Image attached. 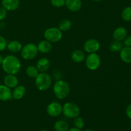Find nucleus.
Segmentation results:
<instances>
[{"mask_svg": "<svg viewBox=\"0 0 131 131\" xmlns=\"http://www.w3.org/2000/svg\"><path fill=\"white\" fill-rule=\"evenodd\" d=\"M62 113L67 117L75 118L79 116L80 108L74 102H67L62 106Z\"/></svg>", "mask_w": 131, "mask_h": 131, "instance_id": "20e7f679", "label": "nucleus"}, {"mask_svg": "<svg viewBox=\"0 0 131 131\" xmlns=\"http://www.w3.org/2000/svg\"><path fill=\"white\" fill-rule=\"evenodd\" d=\"M4 83L8 88H15L18 85V79L15 75L7 74L4 78Z\"/></svg>", "mask_w": 131, "mask_h": 131, "instance_id": "4468645a", "label": "nucleus"}, {"mask_svg": "<svg viewBox=\"0 0 131 131\" xmlns=\"http://www.w3.org/2000/svg\"><path fill=\"white\" fill-rule=\"evenodd\" d=\"M0 30H1V25H0Z\"/></svg>", "mask_w": 131, "mask_h": 131, "instance_id": "4c0bfd02", "label": "nucleus"}, {"mask_svg": "<svg viewBox=\"0 0 131 131\" xmlns=\"http://www.w3.org/2000/svg\"><path fill=\"white\" fill-rule=\"evenodd\" d=\"M52 79L51 76L46 72H40L35 78V84L40 91H46L51 86Z\"/></svg>", "mask_w": 131, "mask_h": 131, "instance_id": "7ed1b4c3", "label": "nucleus"}, {"mask_svg": "<svg viewBox=\"0 0 131 131\" xmlns=\"http://www.w3.org/2000/svg\"><path fill=\"white\" fill-rule=\"evenodd\" d=\"M1 66L4 72L7 74L15 75L20 71L21 64L20 61L16 56L8 55L3 59Z\"/></svg>", "mask_w": 131, "mask_h": 131, "instance_id": "f257e3e1", "label": "nucleus"}, {"mask_svg": "<svg viewBox=\"0 0 131 131\" xmlns=\"http://www.w3.org/2000/svg\"><path fill=\"white\" fill-rule=\"evenodd\" d=\"M53 92L56 98L60 100L65 99L70 93V86L65 81H58L54 84Z\"/></svg>", "mask_w": 131, "mask_h": 131, "instance_id": "f03ea898", "label": "nucleus"}, {"mask_svg": "<svg viewBox=\"0 0 131 131\" xmlns=\"http://www.w3.org/2000/svg\"><path fill=\"white\" fill-rule=\"evenodd\" d=\"M2 6L8 11H14L19 8L20 0H2Z\"/></svg>", "mask_w": 131, "mask_h": 131, "instance_id": "9b49d317", "label": "nucleus"}, {"mask_svg": "<svg viewBox=\"0 0 131 131\" xmlns=\"http://www.w3.org/2000/svg\"><path fill=\"white\" fill-rule=\"evenodd\" d=\"M8 49L12 52H17L21 51L22 44L20 42L17 40L10 41L8 43H7Z\"/></svg>", "mask_w": 131, "mask_h": 131, "instance_id": "aec40b11", "label": "nucleus"}, {"mask_svg": "<svg viewBox=\"0 0 131 131\" xmlns=\"http://www.w3.org/2000/svg\"><path fill=\"white\" fill-rule=\"evenodd\" d=\"M74 124L75 125V127L79 129H82L84 126V120H83V118L78 116L74 119Z\"/></svg>", "mask_w": 131, "mask_h": 131, "instance_id": "a878e982", "label": "nucleus"}, {"mask_svg": "<svg viewBox=\"0 0 131 131\" xmlns=\"http://www.w3.org/2000/svg\"><path fill=\"white\" fill-rule=\"evenodd\" d=\"M92 1H102V0H92Z\"/></svg>", "mask_w": 131, "mask_h": 131, "instance_id": "f704fd0d", "label": "nucleus"}, {"mask_svg": "<svg viewBox=\"0 0 131 131\" xmlns=\"http://www.w3.org/2000/svg\"><path fill=\"white\" fill-rule=\"evenodd\" d=\"M3 59H4L3 57V56L0 54V66H1V65H2L3 61Z\"/></svg>", "mask_w": 131, "mask_h": 131, "instance_id": "473e14b6", "label": "nucleus"}, {"mask_svg": "<svg viewBox=\"0 0 131 131\" xmlns=\"http://www.w3.org/2000/svg\"><path fill=\"white\" fill-rule=\"evenodd\" d=\"M72 27V23L69 19H63L59 24V29L61 31H69Z\"/></svg>", "mask_w": 131, "mask_h": 131, "instance_id": "4be33fe9", "label": "nucleus"}, {"mask_svg": "<svg viewBox=\"0 0 131 131\" xmlns=\"http://www.w3.org/2000/svg\"><path fill=\"white\" fill-rule=\"evenodd\" d=\"M47 113L51 117H56L62 113V106L57 102L50 103L47 107Z\"/></svg>", "mask_w": 131, "mask_h": 131, "instance_id": "6e6552de", "label": "nucleus"}, {"mask_svg": "<svg viewBox=\"0 0 131 131\" xmlns=\"http://www.w3.org/2000/svg\"><path fill=\"white\" fill-rule=\"evenodd\" d=\"M39 131H49L47 130H39Z\"/></svg>", "mask_w": 131, "mask_h": 131, "instance_id": "e433bc0d", "label": "nucleus"}, {"mask_svg": "<svg viewBox=\"0 0 131 131\" xmlns=\"http://www.w3.org/2000/svg\"><path fill=\"white\" fill-rule=\"evenodd\" d=\"M27 75L31 78H35L37 76L38 74H39V71L38 70L37 67L34 66H29L26 69V70Z\"/></svg>", "mask_w": 131, "mask_h": 131, "instance_id": "b1692460", "label": "nucleus"}, {"mask_svg": "<svg viewBox=\"0 0 131 131\" xmlns=\"http://www.w3.org/2000/svg\"><path fill=\"white\" fill-rule=\"evenodd\" d=\"M84 131H93V130H92V129H86Z\"/></svg>", "mask_w": 131, "mask_h": 131, "instance_id": "72a5a7b5", "label": "nucleus"}, {"mask_svg": "<svg viewBox=\"0 0 131 131\" xmlns=\"http://www.w3.org/2000/svg\"><path fill=\"white\" fill-rule=\"evenodd\" d=\"M51 4L55 7H62L65 4V0H51Z\"/></svg>", "mask_w": 131, "mask_h": 131, "instance_id": "bb28decb", "label": "nucleus"}, {"mask_svg": "<svg viewBox=\"0 0 131 131\" xmlns=\"http://www.w3.org/2000/svg\"><path fill=\"white\" fill-rule=\"evenodd\" d=\"M21 56L26 60H31L35 58L38 54L37 46L32 43H27L21 49Z\"/></svg>", "mask_w": 131, "mask_h": 131, "instance_id": "39448f33", "label": "nucleus"}, {"mask_svg": "<svg viewBox=\"0 0 131 131\" xmlns=\"http://www.w3.org/2000/svg\"><path fill=\"white\" fill-rule=\"evenodd\" d=\"M101 57L96 52L90 53L86 58V66L90 70H97L101 65Z\"/></svg>", "mask_w": 131, "mask_h": 131, "instance_id": "0eeeda50", "label": "nucleus"}, {"mask_svg": "<svg viewBox=\"0 0 131 131\" xmlns=\"http://www.w3.org/2000/svg\"><path fill=\"white\" fill-rule=\"evenodd\" d=\"M125 113L127 117L131 120V104H129L127 107L126 110H125Z\"/></svg>", "mask_w": 131, "mask_h": 131, "instance_id": "7c9ffc66", "label": "nucleus"}, {"mask_svg": "<svg viewBox=\"0 0 131 131\" xmlns=\"http://www.w3.org/2000/svg\"><path fill=\"white\" fill-rule=\"evenodd\" d=\"M123 47V44L121 41L115 40L111 43L110 46V49L111 52H120Z\"/></svg>", "mask_w": 131, "mask_h": 131, "instance_id": "5701e85b", "label": "nucleus"}, {"mask_svg": "<svg viewBox=\"0 0 131 131\" xmlns=\"http://www.w3.org/2000/svg\"><path fill=\"white\" fill-rule=\"evenodd\" d=\"M124 44L125 46L131 47V35H127L125 38H124Z\"/></svg>", "mask_w": 131, "mask_h": 131, "instance_id": "c756f323", "label": "nucleus"}, {"mask_svg": "<svg viewBox=\"0 0 131 131\" xmlns=\"http://www.w3.org/2000/svg\"><path fill=\"white\" fill-rule=\"evenodd\" d=\"M122 18L123 20L125 21L129 22L131 21V7L128 6V7L125 8L122 12Z\"/></svg>", "mask_w": 131, "mask_h": 131, "instance_id": "393cba45", "label": "nucleus"}, {"mask_svg": "<svg viewBox=\"0 0 131 131\" xmlns=\"http://www.w3.org/2000/svg\"><path fill=\"white\" fill-rule=\"evenodd\" d=\"M38 51L42 53H48L52 49V45L51 42L47 40H42L38 43L37 46Z\"/></svg>", "mask_w": 131, "mask_h": 131, "instance_id": "a211bd4d", "label": "nucleus"}, {"mask_svg": "<svg viewBox=\"0 0 131 131\" xmlns=\"http://www.w3.org/2000/svg\"><path fill=\"white\" fill-rule=\"evenodd\" d=\"M127 31L124 27H118L114 31L113 37L115 40L122 41L127 36Z\"/></svg>", "mask_w": 131, "mask_h": 131, "instance_id": "2eb2a0df", "label": "nucleus"}, {"mask_svg": "<svg viewBox=\"0 0 131 131\" xmlns=\"http://www.w3.org/2000/svg\"><path fill=\"white\" fill-rule=\"evenodd\" d=\"M72 60L75 63H81L85 59V55L84 53L81 50H75L73 51L71 54Z\"/></svg>", "mask_w": 131, "mask_h": 131, "instance_id": "6ab92c4d", "label": "nucleus"}, {"mask_svg": "<svg viewBox=\"0 0 131 131\" xmlns=\"http://www.w3.org/2000/svg\"><path fill=\"white\" fill-rule=\"evenodd\" d=\"M50 67V61L46 58L40 59L37 63V68L40 72H46Z\"/></svg>", "mask_w": 131, "mask_h": 131, "instance_id": "dca6fc26", "label": "nucleus"}, {"mask_svg": "<svg viewBox=\"0 0 131 131\" xmlns=\"http://www.w3.org/2000/svg\"><path fill=\"white\" fill-rule=\"evenodd\" d=\"M46 40L50 42H57L62 38V31L58 28H50L44 32Z\"/></svg>", "mask_w": 131, "mask_h": 131, "instance_id": "423d86ee", "label": "nucleus"}, {"mask_svg": "<svg viewBox=\"0 0 131 131\" xmlns=\"http://www.w3.org/2000/svg\"><path fill=\"white\" fill-rule=\"evenodd\" d=\"M67 131H81V130L79 129H78V128L76 127H73V128H71V129H69Z\"/></svg>", "mask_w": 131, "mask_h": 131, "instance_id": "2f4dec72", "label": "nucleus"}, {"mask_svg": "<svg viewBox=\"0 0 131 131\" xmlns=\"http://www.w3.org/2000/svg\"><path fill=\"white\" fill-rule=\"evenodd\" d=\"M7 14V10L3 8L0 7V20H3L6 18Z\"/></svg>", "mask_w": 131, "mask_h": 131, "instance_id": "c85d7f7f", "label": "nucleus"}, {"mask_svg": "<svg viewBox=\"0 0 131 131\" xmlns=\"http://www.w3.org/2000/svg\"><path fill=\"white\" fill-rule=\"evenodd\" d=\"M54 129L56 131H67L69 124L64 120H59L54 124Z\"/></svg>", "mask_w": 131, "mask_h": 131, "instance_id": "412c9836", "label": "nucleus"}, {"mask_svg": "<svg viewBox=\"0 0 131 131\" xmlns=\"http://www.w3.org/2000/svg\"><path fill=\"white\" fill-rule=\"evenodd\" d=\"M101 45L99 42L95 39H89L84 44V49L88 53H95L99 50Z\"/></svg>", "mask_w": 131, "mask_h": 131, "instance_id": "1a4fd4ad", "label": "nucleus"}, {"mask_svg": "<svg viewBox=\"0 0 131 131\" xmlns=\"http://www.w3.org/2000/svg\"><path fill=\"white\" fill-rule=\"evenodd\" d=\"M26 93V88L24 86H17L14 88L12 92V97L15 100H19L23 98Z\"/></svg>", "mask_w": 131, "mask_h": 131, "instance_id": "f3484780", "label": "nucleus"}, {"mask_svg": "<svg viewBox=\"0 0 131 131\" xmlns=\"http://www.w3.org/2000/svg\"><path fill=\"white\" fill-rule=\"evenodd\" d=\"M65 5L69 10L72 12H78L81 8V0H65Z\"/></svg>", "mask_w": 131, "mask_h": 131, "instance_id": "f8f14e48", "label": "nucleus"}, {"mask_svg": "<svg viewBox=\"0 0 131 131\" xmlns=\"http://www.w3.org/2000/svg\"><path fill=\"white\" fill-rule=\"evenodd\" d=\"M120 52V56L122 60L127 63H131V47H123Z\"/></svg>", "mask_w": 131, "mask_h": 131, "instance_id": "ddd939ff", "label": "nucleus"}, {"mask_svg": "<svg viewBox=\"0 0 131 131\" xmlns=\"http://www.w3.org/2000/svg\"><path fill=\"white\" fill-rule=\"evenodd\" d=\"M129 125H130V127H131V120H130V123H129Z\"/></svg>", "mask_w": 131, "mask_h": 131, "instance_id": "c9c22d12", "label": "nucleus"}, {"mask_svg": "<svg viewBox=\"0 0 131 131\" xmlns=\"http://www.w3.org/2000/svg\"><path fill=\"white\" fill-rule=\"evenodd\" d=\"M7 47V42L3 37L0 35V51H3Z\"/></svg>", "mask_w": 131, "mask_h": 131, "instance_id": "cd10ccee", "label": "nucleus"}, {"mask_svg": "<svg viewBox=\"0 0 131 131\" xmlns=\"http://www.w3.org/2000/svg\"><path fill=\"white\" fill-rule=\"evenodd\" d=\"M12 92L6 85H0V101H8L12 99Z\"/></svg>", "mask_w": 131, "mask_h": 131, "instance_id": "9d476101", "label": "nucleus"}]
</instances>
